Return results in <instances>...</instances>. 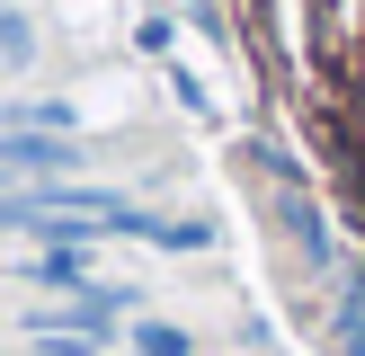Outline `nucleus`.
I'll return each mask as SVG.
<instances>
[{
	"mask_svg": "<svg viewBox=\"0 0 365 356\" xmlns=\"http://www.w3.org/2000/svg\"><path fill=\"white\" fill-rule=\"evenodd\" d=\"M125 356H196V330H178V320H152V312H143L134 330H125Z\"/></svg>",
	"mask_w": 365,
	"mask_h": 356,
	"instance_id": "39448f33",
	"label": "nucleus"
},
{
	"mask_svg": "<svg viewBox=\"0 0 365 356\" xmlns=\"http://www.w3.org/2000/svg\"><path fill=\"white\" fill-rule=\"evenodd\" d=\"M330 330H339V356H365V294H356V285L339 294V320H330Z\"/></svg>",
	"mask_w": 365,
	"mask_h": 356,
	"instance_id": "423d86ee",
	"label": "nucleus"
},
{
	"mask_svg": "<svg viewBox=\"0 0 365 356\" xmlns=\"http://www.w3.org/2000/svg\"><path fill=\"white\" fill-rule=\"evenodd\" d=\"M285 231H294V249L312 267H339V249H330V223H321V205L312 196H285Z\"/></svg>",
	"mask_w": 365,
	"mask_h": 356,
	"instance_id": "7ed1b4c3",
	"label": "nucleus"
},
{
	"mask_svg": "<svg viewBox=\"0 0 365 356\" xmlns=\"http://www.w3.org/2000/svg\"><path fill=\"white\" fill-rule=\"evenodd\" d=\"M89 169H98V142L0 125V187H53V178H89Z\"/></svg>",
	"mask_w": 365,
	"mask_h": 356,
	"instance_id": "f257e3e1",
	"label": "nucleus"
},
{
	"mask_svg": "<svg viewBox=\"0 0 365 356\" xmlns=\"http://www.w3.org/2000/svg\"><path fill=\"white\" fill-rule=\"evenodd\" d=\"M18 285H36V294H89V285H107L98 276V241H45V249H27V258H18Z\"/></svg>",
	"mask_w": 365,
	"mask_h": 356,
	"instance_id": "f03ea898",
	"label": "nucleus"
},
{
	"mask_svg": "<svg viewBox=\"0 0 365 356\" xmlns=\"http://www.w3.org/2000/svg\"><path fill=\"white\" fill-rule=\"evenodd\" d=\"M36 53H45V36H36V9L18 0V9H0V71H27Z\"/></svg>",
	"mask_w": 365,
	"mask_h": 356,
	"instance_id": "20e7f679",
	"label": "nucleus"
}]
</instances>
